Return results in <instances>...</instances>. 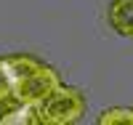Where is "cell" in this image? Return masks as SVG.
Masks as SVG:
<instances>
[{"label": "cell", "mask_w": 133, "mask_h": 125, "mask_svg": "<svg viewBox=\"0 0 133 125\" xmlns=\"http://www.w3.org/2000/svg\"><path fill=\"white\" fill-rule=\"evenodd\" d=\"M61 83V77L59 72L53 69L51 64L45 61H40L35 69H32L29 75H24L21 80H16V88H14V96L21 98V101H27V104H40L43 98H45L53 88H56Z\"/></svg>", "instance_id": "2"}, {"label": "cell", "mask_w": 133, "mask_h": 125, "mask_svg": "<svg viewBox=\"0 0 133 125\" xmlns=\"http://www.w3.org/2000/svg\"><path fill=\"white\" fill-rule=\"evenodd\" d=\"M0 125H40L37 107L16 96L0 98Z\"/></svg>", "instance_id": "3"}, {"label": "cell", "mask_w": 133, "mask_h": 125, "mask_svg": "<svg viewBox=\"0 0 133 125\" xmlns=\"http://www.w3.org/2000/svg\"><path fill=\"white\" fill-rule=\"evenodd\" d=\"M5 59H8V67H11V75H14V83L21 80L24 75H29L40 64V59H35L29 53H14V56H5Z\"/></svg>", "instance_id": "5"}, {"label": "cell", "mask_w": 133, "mask_h": 125, "mask_svg": "<svg viewBox=\"0 0 133 125\" xmlns=\"http://www.w3.org/2000/svg\"><path fill=\"white\" fill-rule=\"evenodd\" d=\"M14 75H11V67H8V59L5 56H0V98H8L14 96Z\"/></svg>", "instance_id": "7"}, {"label": "cell", "mask_w": 133, "mask_h": 125, "mask_svg": "<svg viewBox=\"0 0 133 125\" xmlns=\"http://www.w3.org/2000/svg\"><path fill=\"white\" fill-rule=\"evenodd\" d=\"M107 21L117 35L133 37V0H109Z\"/></svg>", "instance_id": "4"}, {"label": "cell", "mask_w": 133, "mask_h": 125, "mask_svg": "<svg viewBox=\"0 0 133 125\" xmlns=\"http://www.w3.org/2000/svg\"><path fill=\"white\" fill-rule=\"evenodd\" d=\"M98 125H133V109L128 107H109L98 115Z\"/></svg>", "instance_id": "6"}, {"label": "cell", "mask_w": 133, "mask_h": 125, "mask_svg": "<svg viewBox=\"0 0 133 125\" xmlns=\"http://www.w3.org/2000/svg\"><path fill=\"white\" fill-rule=\"evenodd\" d=\"M85 107H88V98L80 88L59 83L37 104L40 125H72L85 115Z\"/></svg>", "instance_id": "1"}]
</instances>
